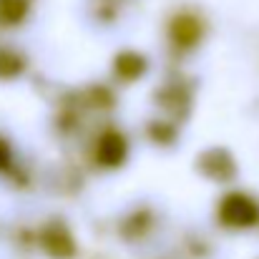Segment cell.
I'll return each instance as SVG.
<instances>
[{
	"mask_svg": "<svg viewBox=\"0 0 259 259\" xmlns=\"http://www.w3.org/2000/svg\"><path fill=\"white\" fill-rule=\"evenodd\" d=\"M144 71H146V58L134 51H126L116 58V73L126 81H136Z\"/></svg>",
	"mask_w": 259,
	"mask_h": 259,
	"instance_id": "8992f818",
	"label": "cell"
},
{
	"mask_svg": "<svg viewBox=\"0 0 259 259\" xmlns=\"http://www.w3.org/2000/svg\"><path fill=\"white\" fill-rule=\"evenodd\" d=\"M219 219L232 229H249L259 224V201L244 191H232L219 204Z\"/></svg>",
	"mask_w": 259,
	"mask_h": 259,
	"instance_id": "6da1fadb",
	"label": "cell"
},
{
	"mask_svg": "<svg viewBox=\"0 0 259 259\" xmlns=\"http://www.w3.org/2000/svg\"><path fill=\"white\" fill-rule=\"evenodd\" d=\"M43 249L53 259H71L76 254V242L63 224H51L43 232Z\"/></svg>",
	"mask_w": 259,
	"mask_h": 259,
	"instance_id": "277c9868",
	"label": "cell"
},
{
	"mask_svg": "<svg viewBox=\"0 0 259 259\" xmlns=\"http://www.w3.org/2000/svg\"><path fill=\"white\" fill-rule=\"evenodd\" d=\"M10 164V151H8V144L0 139V169H5Z\"/></svg>",
	"mask_w": 259,
	"mask_h": 259,
	"instance_id": "9c48e42d",
	"label": "cell"
},
{
	"mask_svg": "<svg viewBox=\"0 0 259 259\" xmlns=\"http://www.w3.org/2000/svg\"><path fill=\"white\" fill-rule=\"evenodd\" d=\"M199 169L204 176L214 179V181H229L237 174V164L229 156V151L224 149H209L199 156Z\"/></svg>",
	"mask_w": 259,
	"mask_h": 259,
	"instance_id": "7a4b0ae2",
	"label": "cell"
},
{
	"mask_svg": "<svg viewBox=\"0 0 259 259\" xmlns=\"http://www.w3.org/2000/svg\"><path fill=\"white\" fill-rule=\"evenodd\" d=\"M28 0H0V23L3 25H18L28 15Z\"/></svg>",
	"mask_w": 259,
	"mask_h": 259,
	"instance_id": "52a82bcc",
	"label": "cell"
},
{
	"mask_svg": "<svg viewBox=\"0 0 259 259\" xmlns=\"http://www.w3.org/2000/svg\"><path fill=\"white\" fill-rule=\"evenodd\" d=\"M128 154V144L126 139L118 134V131H106L101 139H98V146H96V159L101 166H108V169H116L123 164Z\"/></svg>",
	"mask_w": 259,
	"mask_h": 259,
	"instance_id": "3957f363",
	"label": "cell"
},
{
	"mask_svg": "<svg viewBox=\"0 0 259 259\" xmlns=\"http://www.w3.org/2000/svg\"><path fill=\"white\" fill-rule=\"evenodd\" d=\"M23 71V61L10 51H0V78H13Z\"/></svg>",
	"mask_w": 259,
	"mask_h": 259,
	"instance_id": "ba28073f",
	"label": "cell"
},
{
	"mask_svg": "<svg viewBox=\"0 0 259 259\" xmlns=\"http://www.w3.org/2000/svg\"><path fill=\"white\" fill-rule=\"evenodd\" d=\"M169 33H171V40L179 48H194L204 35V25H201L199 18H194L189 13H181L171 20Z\"/></svg>",
	"mask_w": 259,
	"mask_h": 259,
	"instance_id": "5b68a950",
	"label": "cell"
}]
</instances>
